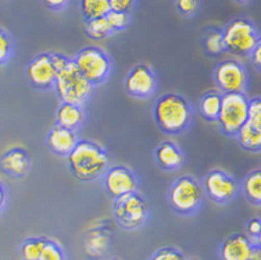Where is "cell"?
Segmentation results:
<instances>
[{
	"label": "cell",
	"instance_id": "35",
	"mask_svg": "<svg viewBox=\"0 0 261 260\" xmlns=\"http://www.w3.org/2000/svg\"><path fill=\"white\" fill-rule=\"evenodd\" d=\"M71 0H42V3L45 5L46 9L51 11H63L65 10Z\"/></svg>",
	"mask_w": 261,
	"mask_h": 260
},
{
	"label": "cell",
	"instance_id": "13",
	"mask_svg": "<svg viewBox=\"0 0 261 260\" xmlns=\"http://www.w3.org/2000/svg\"><path fill=\"white\" fill-rule=\"evenodd\" d=\"M27 80L32 88L38 90H50L55 86L56 71L51 63L50 53H40L36 55L25 67Z\"/></svg>",
	"mask_w": 261,
	"mask_h": 260
},
{
	"label": "cell",
	"instance_id": "20",
	"mask_svg": "<svg viewBox=\"0 0 261 260\" xmlns=\"http://www.w3.org/2000/svg\"><path fill=\"white\" fill-rule=\"evenodd\" d=\"M242 149L253 153H260L261 150V123L247 120L235 135Z\"/></svg>",
	"mask_w": 261,
	"mask_h": 260
},
{
	"label": "cell",
	"instance_id": "25",
	"mask_svg": "<svg viewBox=\"0 0 261 260\" xmlns=\"http://www.w3.org/2000/svg\"><path fill=\"white\" fill-rule=\"evenodd\" d=\"M204 49L211 56H218L225 52L222 30H217V28L207 30L206 35H204Z\"/></svg>",
	"mask_w": 261,
	"mask_h": 260
},
{
	"label": "cell",
	"instance_id": "34",
	"mask_svg": "<svg viewBox=\"0 0 261 260\" xmlns=\"http://www.w3.org/2000/svg\"><path fill=\"white\" fill-rule=\"evenodd\" d=\"M109 5H110L111 11L130 14L135 9L136 0H109Z\"/></svg>",
	"mask_w": 261,
	"mask_h": 260
},
{
	"label": "cell",
	"instance_id": "7",
	"mask_svg": "<svg viewBox=\"0 0 261 260\" xmlns=\"http://www.w3.org/2000/svg\"><path fill=\"white\" fill-rule=\"evenodd\" d=\"M149 203L138 191L113 200V216L121 228L134 231L141 228L149 219Z\"/></svg>",
	"mask_w": 261,
	"mask_h": 260
},
{
	"label": "cell",
	"instance_id": "40",
	"mask_svg": "<svg viewBox=\"0 0 261 260\" xmlns=\"http://www.w3.org/2000/svg\"><path fill=\"white\" fill-rule=\"evenodd\" d=\"M236 3H239V5H247V3H250L251 0H235Z\"/></svg>",
	"mask_w": 261,
	"mask_h": 260
},
{
	"label": "cell",
	"instance_id": "23",
	"mask_svg": "<svg viewBox=\"0 0 261 260\" xmlns=\"http://www.w3.org/2000/svg\"><path fill=\"white\" fill-rule=\"evenodd\" d=\"M81 14L84 21L106 17L110 11L109 0H80Z\"/></svg>",
	"mask_w": 261,
	"mask_h": 260
},
{
	"label": "cell",
	"instance_id": "28",
	"mask_svg": "<svg viewBox=\"0 0 261 260\" xmlns=\"http://www.w3.org/2000/svg\"><path fill=\"white\" fill-rule=\"evenodd\" d=\"M106 20L110 25V30L113 34L125 31L130 24V14L125 13H117V11H109L106 15Z\"/></svg>",
	"mask_w": 261,
	"mask_h": 260
},
{
	"label": "cell",
	"instance_id": "29",
	"mask_svg": "<svg viewBox=\"0 0 261 260\" xmlns=\"http://www.w3.org/2000/svg\"><path fill=\"white\" fill-rule=\"evenodd\" d=\"M38 260H65L64 250L55 241L46 240V244Z\"/></svg>",
	"mask_w": 261,
	"mask_h": 260
},
{
	"label": "cell",
	"instance_id": "11",
	"mask_svg": "<svg viewBox=\"0 0 261 260\" xmlns=\"http://www.w3.org/2000/svg\"><path fill=\"white\" fill-rule=\"evenodd\" d=\"M125 92L135 99H150L159 88L156 71L150 65L141 63L134 65L124 80Z\"/></svg>",
	"mask_w": 261,
	"mask_h": 260
},
{
	"label": "cell",
	"instance_id": "1",
	"mask_svg": "<svg viewBox=\"0 0 261 260\" xmlns=\"http://www.w3.org/2000/svg\"><path fill=\"white\" fill-rule=\"evenodd\" d=\"M154 123L167 135H181L193 121V107L185 96L168 92L159 96L151 107Z\"/></svg>",
	"mask_w": 261,
	"mask_h": 260
},
{
	"label": "cell",
	"instance_id": "15",
	"mask_svg": "<svg viewBox=\"0 0 261 260\" xmlns=\"http://www.w3.org/2000/svg\"><path fill=\"white\" fill-rule=\"evenodd\" d=\"M113 241V230L106 224L93 227L84 237V250L91 260H99L109 252Z\"/></svg>",
	"mask_w": 261,
	"mask_h": 260
},
{
	"label": "cell",
	"instance_id": "39",
	"mask_svg": "<svg viewBox=\"0 0 261 260\" xmlns=\"http://www.w3.org/2000/svg\"><path fill=\"white\" fill-rule=\"evenodd\" d=\"M249 260H261V250H260V245H254L253 248V252H251L250 257Z\"/></svg>",
	"mask_w": 261,
	"mask_h": 260
},
{
	"label": "cell",
	"instance_id": "10",
	"mask_svg": "<svg viewBox=\"0 0 261 260\" xmlns=\"http://www.w3.org/2000/svg\"><path fill=\"white\" fill-rule=\"evenodd\" d=\"M201 186L204 196L217 205H226L239 194V182L235 180V177L220 169L208 171L203 178Z\"/></svg>",
	"mask_w": 261,
	"mask_h": 260
},
{
	"label": "cell",
	"instance_id": "27",
	"mask_svg": "<svg viewBox=\"0 0 261 260\" xmlns=\"http://www.w3.org/2000/svg\"><path fill=\"white\" fill-rule=\"evenodd\" d=\"M14 55V40L7 31L0 28V65L7 64Z\"/></svg>",
	"mask_w": 261,
	"mask_h": 260
},
{
	"label": "cell",
	"instance_id": "21",
	"mask_svg": "<svg viewBox=\"0 0 261 260\" xmlns=\"http://www.w3.org/2000/svg\"><path fill=\"white\" fill-rule=\"evenodd\" d=\"M239 191L251 205H261V171L260 169L250 171L239 184Z\"/></svg>",
	"mask_w": 261,
	"mask_h": 260
},
{
	"label": "cell",
	"instance_id": "6",
	"mask_svg": "<svg viewBox=\"0 0 261 260\" xmlns=\"http://www.w3.org/2000/svg\"><path fill=\"white\" fill-rule=\"evenodd\" d=\"M71 60L76 70L80 71V74L95 88L105 84L111 74L110 57L100 48H82Z\"/></svg>",
	"mask_w": 261,
	"mask_h": 260
},
{
	"label": "cell",
	"instance_id": "31",
	"mask_svg": "<svg viewBox=\"0 0 261 260\" xmlns=\"http://www.w3.org/2000/svg\"><path fill=\"white\" fill-rule=\"evenodd\" d=\"M175 7L179 14L191 18L197 14V11L200 9V2L199 0H175Z\"/></svg>",
	"mask_w": 261,
	"mask_h": 260
},
{
	"label": "cell",
	"instance_id": "2",
	"mask_svg": "<svg viewBox=\"0 0 261 260\" xmlns=\"http://www.w3.org/2000/svg\"><path fill=\"white\" fill-rule=\"evenodd\" d=\"M67 164L76 180L91 182L100 178L110 167V156L95 140L80 139L72 152L67 156Z\"/></svg>",
	"mask_w": 261,
	"mask_h": 260
},
{
	"label": "cell",
	"instance_id": "22",
	"mask_svg": "<svg viewBox=\"0 0 261 260\" xmlns=\"http://www.w3.org/2000/svg\"><path fill=\"white\" fill-rule=\"evenodd\" d=\"M221 99L222 93L218 90H210L204 95L201 96V99L197 103V111L199 114L206 121L214 123L217 121L218 113H220V107H221Z\"/></svg>",
	"mask_w": 261,
	"mask_h": 260
},
{
	"label": "cell",
	"instance_id": "42",
	"mask_svg": "<svg viewBox=\"0 0 261 260\" xmlns=\"http://www.w3.org/2000/svg\"><path fill=\"white\" fill-rule=\"evenodd\" d=\"M186 260H193V259H186Z\"/></svg>",
	"mask_w": 261,
	"mask_h": 260
},
{
	"label": "cell",
	"instance_id": "17",
	"mask_svg": "<svg viewBox=\"0 0 261 260\" xmlns=\"http://www.w3.org/2000/svg\"><path fill=\"white\" fill-rule=\"evenodd\" d=\"M253 244L245 234L235 232L226 238L218 249L220 260H249L253 248Z\"/></svg>",
	"mask_w": 261,
	"mask_h": 260
},
{
	"label": "cell",
	"instance_id": "5",
	"mask_svg": "<svg viewBox=\"0 0 261 260\" xmlns=\"http://www.w3.org/2000/svg\"><path fill=\"white\" fill-rule=\"evenodd\" d=\"M222 38L225 52L236 57H249L256 46L261 43L260 34L254 22L245 17L233 18L224 27Z\"/></svg>",
	"mask_w": 261,
	"mask_h": 260
},
{
	"label": "cell",
	"instance_id": "36",
	"mask_svg": "<svg viewBox=\"0 0 261 260\" xmlns=\"http://www.w3.org/2000/svg\"><path fill=\"white\" fill-rule=\"evenodd\" d=\"M50 57H51V63L55 65L56 71L59 73L60 70H63L65 65L68 64L71 61V59H68L67 56L61 55V53H50Z\"/></svg>",
	"mask_w": 261,
	"mask_h": 260
},
{
	"label": "cell",
	"instance_id": "16",
	"mask_svg": "<svg viewBox=\"0 0 261 260\" xmlns=\"http://www.w3.org/2000/svg\"><path fill=\"white\" fill-rule=\"evenodd\" d=\"M80 140L78 132L67 130L56 124L46 136V146L51 153L60 157H67Z\"/></svg>",
	"mask_w": 261,
	"mask_h": 260
},
{
	"label": "cell",
	"instance_id": "37",
	"mask_svg": "<svg viewBox=\"0 0 261 260\" xmlns=\"http://www.w3.org/2000/svg\"><path fill=\"white\" fill-rule=\"evenodd\" d=\"M249 59H250L251 64L254 65L257 70L260 71V68H261V43L254 48V50H253L250 55H249Z\"/></svg>",
	"mask_w": 261,
	"mask_h": 260
},
{
	"label": "cell",
	"instance_id": "12",
	"mask_svg": "<svg viewBox=\"0 0 261 260\" xmlns=\"http://www.w3.org/2000/svg\"><path fill=\"white\" fill-rule=\"evenodd\" d=\"M103 190L114 200L138 191L139 181L134 171L125 166H111L101 175Z\"/></svg>",
	"mask_w": 261,
	"mask_h": 260
},
{
	"label": "cell",
	"instance_id": "30",
	"mask_svg": "<svg viewBox=\"0 0 261 260\" xmlns=\"http://www.w3.org/2000/svg\"><path fill=\"white\" fill-rule=\"evenodd\" d=\"M149 260H186V257L179 249L172 246H164L156 250Z\"/></svg>",
	"mask_w": 261,
	"mask_h": 260
},
{
	"label": "cell",
	"instance_id": "41",
	"mask_svg": "<svg viewBox=\"0 0 261 260\" xmlns=\"http://www.w3.org/2000/svg\"><path fill=\"white\" fill-rule=\"evenodd\" d=\"M109 260H117V259H109Z\"/></svg>",
	"mask_w": 261,
	"mask_h": 260
},
{
	"label": "cell",
	"instance_id": "3",
	"mask_svg": "<svg viewBox=\"0 0 261 260\" xmlns=\"http://www.w3.org/2000/svg\"><path fill=\"white\" fill-rule=\"evenodd\" d=\"M204 191L199 181L191 175H182L172 182L167 192L168 205L176 215L192 216L200 210L204 202Z\"/></svg>",
	"mask_w": 261,
	"mask_h": 260
},
{
	"label": "cell",
	"instance_id": "33",
	"mask_svg": "<svg viewBox=\"0 0 261 260\" xmlns=\"http://www.w3.org/2000/svg\"><path fill=\"white\" fill-rule=\"evenodd\" d=\"M247 120L261 123V100L260 98H251L247 105Z\"/></svg>",
	"mask_w": 261,
	"mask_h": 260
},
{
	"label": "cell",
	"instance_id": "4",
	"mask_svg": "<svg viewBox=\"0 0 261 260\" xmlns=\"http://www.w3.org/2000/svg\"><path fill=\"white\" fill-rule=\"evenodd\" d=\"M53 89L61 103L85 106L93 95L95 86L80 74L71 60L63 70L57 73Z\"/></svg>",
	"mask_w": 261,
	"mask_h": 260
},
{
	"label": "cell",
	"instance_id": "18",
	"mask_svg": "<svg viewBox=\"0 0 261 260\" xmlns=\"http://www.w3.org/2000/svg\"><path fill=\"white\" fill-rule=\"evenodd\" d=\"M153 157L157 166L164 171L179 170L186 161L184 150L176 145L175 142H171V140H164L159 144L153 152Z\"/></svg>",
	"mask_w": 261,
	"mask_h": 260
},
{
	"label": "cell",
	"instance_id": "24",
	"mask_svg": "<svg viewBox=\"0 0 261 260\" xmlns=\"http://www.w3.org/2000/svg\"><path fill=\"white\" fill-rule=\"evenodd\" d=\"M47 238L43 237H31L22 241L20 245V256L22 260H38Z\"/></svg>",
	"mask_w": 261,
	"mask_h": 260
},
{
	"label": "cell",
	"instance_id": "8",
	"mask_svg": "<svg viewBox=\"0 0 261 260\" xmlns=\"http://www.w3.org/2000/svg\"><path fill=\"white\" fill-rule=\"evenodd\" d=\"M247 105L249 98L246 93L222 95L221 107L216 121L222 134L226 136H235L238 134L247 121Z\"/></svg>",
	"mask_w": 261,
	"mask_h": 260
},
{
	"label": "cell",
	"instance_id": "14",
	"mask_svg": "<svg viewBox=\"0 0 261 260\" xmlns=\"http://www.w3.org/2000/svg\"><path fill=\"white\" fill-rule=\"evenodd\" d=\"M31 167H32V159L30 152L21 146L10 148L0 157V170L14 180L24 178L31 171Z\"/></svg>",
	"mask_w": 261,
	"mask_h": 260
},
{
	"label": "cell",
	"instance_id": "32",
	"mask_svg": "<svg viewBox=\"0 0 261 260\" xmlns=\"http://www.w3.org/2000/svg\"><path fill=\"white\" fill-rule=\"evenodd\" d=\"M245 235L249 238V240L256 244V245H260V237H261V221L258 217H254V219H250V220L246 223V227H245Z\"/></svg>",
	"mask_w": 261,
	"mask_h": 260
},
{
	"label": "cell",
	"instance_id": "19",
	"mask_svg": "<svg viewBox=\"0 0 261 260\" xmlns=\"http://www.w3.org/2000/svg\"><path fill=\"white\" fill-rule=\"evenodd\" d=\"M86 121V111L84 106L60 103L56 110V124L71 131H78Z\"/></svg>",
	"mask_w": 261,
	"mask_h": 260
},
{
	"label": "cell",
	"instance_id": "9",
	"mask_svg": "<svg viewBox=\"0 0 261 260\" xmlns=\"http://www.w3.org/2000/svg\"><path fill=\"white\" fill-rule=\"evenodd\" d=\"M213 78L218 92L225 93H245L249 84L246 67L238 60H222L213 71Z\"/></svg>",
	"mask_w": 261,
	"mask_h": 260
},
{
	"label": "cell",
	"instance_id": "26",
	"mask_svg": "<svg viewBox=\"0 0 261 260\" xmlns=\"http://www.w3.org/2000/svg\"><path fill=\"white\" fill-rule=\"evenodd\" d=\"M85 32L86 35L92 38V39H105L107 36L113 35L110 25L106 20V17L85 21Z\"/></svg>",
	"mask_w": 261,
	"mask_h": 260
},
{
	"label": "cell",
	"instance_id": "38",
	"mask_svg": "<svg viewBox=\"0 0 261 260\" xmlns=\"http://www.w3.org/2000/svg\"><path fill=\"white\" fill-rule=\"evenodd\" d=\"M6 205H7V190L3 181L0 180V213L5 210Z\"/></svg>",
	"mask_w": 261,
	"mask_h": 260
}]
</instances>
